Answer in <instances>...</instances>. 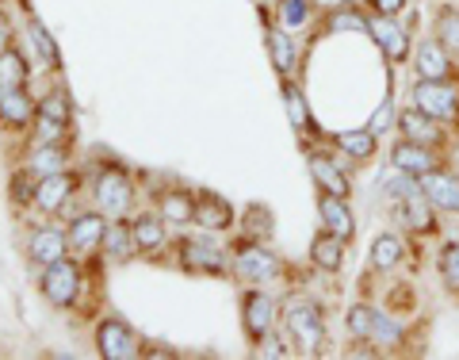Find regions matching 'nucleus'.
Here are the masks:
<instances>
[{"mask_svg":"<svg viewBox=\"0 0 459 360\" xmlns=\"http://www.w3.org/2000/svg\"><path fill=\"white\" fill-rule=\"evenodd\" d=\"M413 108H421L425 115H433V119H455L459 96L452 84H444V81H421L418 89H413Z\"/></svg>","mask_w":459,"mask_h":360,"instance_id":"f257e3e1","label":"nucleus"},{"mask_svg":"<svg viewBox=\"0 0 459 360\" xmlns=\"http://www.w3.org/2000/svg\"><path fill=\"white\" fill-rule=\"evenodd\" d=\"M287 326H291V338L303 345L307 353H318L322 349V314L314 311L310 303H299V307H291L287 311Z\"/></svg>","mask_w":459,"mask_h":360,"instance_id":"f03ea898","label":"nucleus"},{"mask_svg":"<svg viewBox=\"0 0 459 360\" xmlns=\"http://www.w3.org/2000/svg\"><path fill=\"white\" fill-rule=\"evenodd\" d=\"M96 199L108 215H123L126 207H131V180H126L119 169H108L96 184Z\"/></svg>","mask_w":459,"mask_h":360,"instance_id":"7ed1b4c3","label":"nucleus"},{"mask_svg":"<svg viewBox=\"0 0 459 360\" xmlns=\"http://www.w3.org/2000/svg\"><path fill=\"white\" fill-rule=\"evenodd\" d=\"M96 341H100V353H104L108 360H134L138 356V341L123 322H104Z\"/></svg>","mask_w":459,"mask_h":360,"instance_id":"20e7f679","label":"nucleus"},{"mask_svg":"<svg viewBox=\"0 0 459 360\" xmlns=\"http://www.w3.org/2000/svg\"><path fill=\"white\" fill-rule=\"evenodd\" d=\"M77 265H69V261H54L50 272H47V295H50V303L54 307H69L77 299Z\"/></svg>","mask_w":459,"mask_h":360,"instance_id":"39448f33","label":"nucleus"},{"mask_svg":"<svg viewBox=\"0 0 459 360\" xmlns=\"http://www.w3.org/2000/svg\"><path fill=\"white\" fill-rule=\"evenodd\" d=\"M421 192H425V199L433 207H440V211H459V180L455 177H448V172H425L421 177Z\"/></svg>","mask_w":459,"mask_h":360,"instance_id":"423d86ee","label":"nucleus"},{"mask_svg":"<svg viewBox=\"0 0 459 360\" xmlns=\"http://www.w3.org/2000/svg\"><path fill=\"white\" fill-rule=\"evenodd\" d=\"M391 162L398 165V172H410V177H425V172H433L437 169V157L429 154L421 142H398L394 154H391Z\"/></svg>","mask_w":459,"mask_h":360,"instance_id":"0eeeda50","label":"nucleus"},{"mask_svg":"<svg viewBox=\"0 0 459 360\" xmlns=\"http://www.w3.org/2000/svg\"><path fill=\"white\" fill-rule=\"evenodd\" d=\"M368 31L376 35V42L386 50V57H391V62H402V57L410 54V35L402 31V27H394V23H391V16L371 20V23H368Z\"/></svg>","mask_w":459,"mask_h":360,"instance_id":"6e6552de","label":"nucleus"},{"mask_svg":"<svg viewBox=\"0 0 459 360\" xmlns=\"http://www.w3.org/2000/svg\"><path fill=\"white\" fill-rule=\"evenodd\" d=\"M402 135H406L410 142H421V146H429V142H440V127L433 115H425L421 108H410V111H402Z\"/></svg>","mask_w":459,"mask_h":360,"instance_id":"1a4fd4ad","label":"nucleus"},{"mask_svg":"<svg viewBox=\"0 0 459 360\" xmlns=\"http://www.w3.org/2000/svg\"><path fill=\"white\" fill-rule=\"evenodd\" d=\"M272 314H276V307H272L268 295L253 292V295L246 299V329H249L253 341H261L264 334H272Z\"/></svg>","mask_w":459,"mask_h":360,"instance_id":"9d476101","label":"nucleus"},{"mask_svg":"<svg viewBox=\"0 0 459 360\" xmlns=\"http://www.w3.org/2000/svg\"><path fill=\"white\" fill-rule=\"evenodd\" d=\"M418 74L421 81H444L452 74V62H448V50L440 42H421L418 50Z\"/></svg>","mask_w":459,"mask_h":360,"instance_id":"9b49d317","label":"nucleus"},{"mask_svg":"<svg viewBox=\"0 0 459 360\" xmlns=\"http://www.w3.org/2000/svg\"><path fill=\"white\" fill-rule=\"evenodd\" d=\"M238 272L246 280H268V277H276V257L261 246H249L238 253Z\"/></svg>","mask_w":459,"mask_h":360,"instance_id":"f8f14e48","label":"nucleus"},{"mask_svg":"<svg viewBox=\"0 0 459 360\" xmlns=\"http://www.w3.org/2000/svg\"><path fill=\"white\" fill-rule=\"evenodd\" d=\"M74 192V177H65V172H54V177H47L35 189V204L42 207V211H57L65 204V196Z\"/></svg>","mask_w":459,"mask_h":360,"instance_id":"ddd939ff","label":"nucleus"},{"mask_svg":"<svg viewBox=\"0 0 459 360\" xmlns=\"http://www.w3.org/2000/svg\"><path fill=\"white\" fill-rule=\"evenodd\" d=\"M31 100H27L23 89H0V119H4L8 127H23L27 119H31Z\"/></svg>","mask_w":459,"mask_h":360,"instance_id":"4468645a","label":"nucleus"},{"mask_svg":"<svg viewBox=\"0 0 459 360\" xmlns=\"http://www.w3.org/2000/svg\"><path fill=\"white\" fill-rule=\"evenodd\" d=\"M322 223L329 226V234H337L341 241L352 238V215H349V207H344L341 196L325 192V199H322Z\"/></svg>","mask_w":459,"mask_h":360,"instance_id":"2eb2a0df","label":"nucleus"},{"mask_svg":"<svg viewBox=\"0 0 459 360\" xmlns=\"http://www.w3.org/2000/svg\"><path fill=\"white\" fill-rule=\"evenodd\" d=\"M104 219H100V215H81V219L74 223V230H69V246H74V250H92L96 246V241L100 238H104Z\"/></svg>","mask_w":459,"mask_h":360,"instance_id":"dca6fc26","label":"nucleus"},{"mask_svg":"<svg viewBox=\"0 0 459 360\" xmlns=\"http://www.w3.org/2000/svg\"><path fill=\"white\" fill-rule=\"evenodd\" d=\"M310 172H314V180H318L329 196H341V199L349 196V180L341 177V169L329 162V157H310Z\"/></svg>","mask_w":459,"mask_h":360,"instance_id":"f3484780","label":"nucleus"},{"mask_svg":"<svg viewBox=\"0 0 459 360\" xmlns=\"http://www.w3.org/2000/svg\"><path fill=\"white\" fill-rule=\"evenodd\" d=\"M184 265L188 268H204V272H219L222 268V253L211 241H184Z\"/></svg>","mask_w":459,"mask_h":360,"instance_id":"a211bd4d","label":"nucleus"},{"mask_svg":"<svg viewBox=\"0 0 459 360\" xmlns=\"http://www.w3.org/2000/svg\"><path fill=\"white\" fill-rule=\"evenodd\" d=\"M195 219H199V226L226 230L234 215H230V204H222L219 196H199V204H195Z\"/></svg>","mask_w":459,"mask_h":360,"instance_id":"6ab92c4d","label":"nucleus"},{"mask_svg":"<svg viewBox=\"0 0 459 360\" xmlns=\"http://www.w3.org/2000/svg\"><path fill=\"white\" fill-rule=\"evenodd\" d=\"M62 253H65V238L57 234V230H39V234L31 238V257L39 265L62 261Z\"/></svg>","mask_w":459,"mask_h":360,"instance_id":"aec40b11","label":"nucleus"},{"mask_svg":"<svg viewBox=\"0 0 459 360\" xmlns=\"http://www.w3.org/2000/svg\"><path fill=\"white\" fill-rule=\"evenodd\" d=\"M23 57L16 50H0V89H23Z\"/></svg>","mask_w":459,"mask_h":360,"instance_id":"412c9836","label":"nucleus"},{"mask_svg":"<svg viewBox=\"0 0 459 360\" xmlns=\"http://www.w3.org/2000/svg\"><path fill=\"white\" fill-rule=\"evenodd\" d=\"M398 215H402V219H406L413 230H433V211H429V199H425V192L410 196V199H406V207H402Z\"/></svg>","mask_w":459,"mask_h":360,"instance_id":"4be33fe9","label":"nucleus"},{"mask_svg":"<svg viewBox=\"0 0 459 360\" xmlns=\"http://www.w3.org/2000/svg\"><path fill=\"white\" fill-rule=\"evenodd\" d=\"M337 146L349 154V157H356V162H364V157H371L376 154V135L371 131H352V135H337Z\"/></svg>","mask_w":459,"mask_h":360,"instance_id":"5701e85b","label":"nucleus"},{"mask_svg":"<svg viewBox=\"0 0 459 360\" xmlns=\"http://www.w3.org/2000/svg\"><path fill=\"white\" fill-rule=\"evenodd\" d=\"M131 238H134V246H142V250H157L165 241V230H161V223H157V219L142 215V219L131 226Z\"/></svg>","mask_w":459,"mask_h":360,"instance_id":"b1692460","label":"nucleus"},{"mask_svg":"<svg viewBox=\"0 0 459 360\" xmlns=\"http://www.w3.org/2000/svg\"><path fill=\"white\" fill-rule=\"evenodd\" d=\"M314 261H318L325 272H337L341 268V238L337 234H322L318 241H314Z\"/></svg>","mask_w":459,"mask_h":360,"instance_id":"393cba45","label":"nucleus"},{"mask_svg":"<svg viewBox=\"0 0 459 360\" xmlns=\"http://www.w3.org/2000/svg\"><path fill=\"white\" fill-rule=\"evenodd\" d=\"M268 50H272V62H276L280 74H291V69H295V47H291V39H287L283 31H268Z\"/></svg>","mask_w":459,"mask_h":360,"instance_id":"a878e982","label":"nucleus"},{"mask_svg":"<svg viewBox=\"0 0 459 360\" xmlns=\"http://www.w3.org/2000/svg\"><path fill=\"white\" fill-rule=\"evenodd\" d=\"M371 261H376V268H394L402 261V241L394 234L376 238V246H371Z\"/></svg>","mask_w":459,"mask_h":360,"instance_id":"bb28decb","label":"nucleus"},{"mask_svg":"<svg viewBox=\"0 0 459 360\" xmlns=\"http://www.w3.org/2000/svg\"><path fill=\"white\" fill-rule=\"evenodd\" d=\"M310 20V4L307 0H280V27L283 31H299Z\"/></svg>","mask_w":459,"mask_h":360,"instance_id":"cd10ccee","label":"nucleus"},{"mask_svg":"<svg viewBox=\"0 0 459 360\" xmlns=\"http://www.w3.org/2000/svg\"><path fill=\"white\" fill-rule=\"evenodd\" d=\"M62 162H65V154L57 150V146H42V150L31 157V169L39 172V177H54V172L62 169Z\"/></svg>","mask_w":459,"mask_h":360,"instance_id":"c85d7f7f","label":"nucleus"},{"mask_svg":"<svg viewBox=\"0 0 459 360\" xmlns=\"http://www.w3.org/2000/svg\"><path fill=\"white\" fill-rule=\"evenodd\" d=\"M437 31H440L444 50H455V54H459V12H440Z\"/></svg>","mask_w":459,"mask_h":360,"instance_id":"c756f323","label":"nucleus"},{"mask_svg":"<svg viewBox=\"0 0 459 360\" xmlns=\"http://www.w3.org/2000/svg\"><path fill=\"white\" fill-rule=\"evenodd\" d=\"M165 219L169 223H188L195 219V204H188V196H165Z\"/></svg>","mask_w":459,"mask_h":360,"instance_id":"7c9ffc66","label":"nucleus"},{"mask_svg":"<svg viewBox=\"0 0 459 360\" xmlns=\"http://www.w3.org/2000/svg\"><path fill=\"white\" fill-rule=\"evenodd\" d=\"M283 100H287V115H291V123H295V127H310L307 104H303V96H299L295 84H283Z\"/></svg>","mask_w":459,"mask_h":360,"instance_id":"2f4dec72","label":"nucleus"},{"mask_svg":"<svg viewBox=\"0 0 459 360\" xmlns=\"http://www.w3.org/2000/svg\"><path fill=\"white\" fill-rule=\"evenodd\" d=\"M371 326H376V311L371 307H352L349 311V329L356 338H371Z\"/></svg>","mask_w":459,"mask_h":360,"instance_id":"473e14b6","label":"nucleus"},{"mask_svg":"<svg viewBox=\"0 0 459 360\" xmlns=\"http://www.w3.org/2000/svg\"><path fill=\"white\" fill-rule=\"evenodd\" d=\"M383 192H386V196H394V199H410V196H418V192H421V184H413V180H410V172H406V177L383 180Z\"/></svg>","mask_w":459,"mask_h":360,"instance_id":"72a5a7b5","label":"nucleus"},{"mask_svg":"<svg viewBox=\"0 0 459 360\" xmlns=\"http://www.w3.org/2000/svg\"><path fill=\"white\" fill-rule=\"evenodd\" d=\"M371 338H376L379 345H398V341H402V326H394L391 319H383V314H376V326H371Z\"/></svg>","mask_w":459,"mask_h":360,"instance_id":"f704fd0d","label":"nucleus"},{"mask_svg":"<svg viewBox=\"0 0 459 360\" xmlns=\"http://www.w3.org/2000/svg\"><path fill=\"white\" fill-rule=\"evenodd\" d=\"M360 27H368V23L356 16L352 8H341V12H333V16H329V31H360Z\"/></svg>","mask_w":459,"mask_h":360,"instance_id":"c9c22d12","label":"nucleus"},{"mask_svg":"<svg viewBox=\"0 0 459 360\" xmlns=\"http://www.w3.org/2000/svg\"><path fill=\"white\" fill-rule=\"evenodd\" d=\"M62 131H65V123L50 119V115H39V142L42 146H54V142L62 138Z\"/></svg>","mask_w":459,"mask_h":360,"instance_id":"e433bc0d","label":"nucleus"},{"mask_svg":"<svg viewBox=\"0 0 459 360\" xmlns=\"http://www.w3.org/2000/svg\"><path fill=\"white\" fill-rule=\"evenodd\" d=\"M440 272H444V280H448L452 287H459V246L440 253Z\"/></svg>","mask_w":459,"mask_h":360,"instance_id":"4c0bfd02","label":"nucleus"},{"mask_svg":"<svg viewBox=\"0 0 459 360\" xmlns=\"http://www.w3.org/2000/svg\"><path fill=\"white\" fill-rule=\"evenodd\" d=\"M104 238H108V250H111L115 257H126V250H131V241H134V238H126L123 226H108Z\"/></svg>","mask_w":459,"mask_h":360,"instance_id":"58836bf2","label":"nucleus"},{"mask_svg":"<svg viewBox=\"0 0 459 360\" xmlns=\"http://www.w3.org/2000/svg\"><path fill=\"white\" fill-rule=\"evenodd\" d=\"M39 115H50V119H57V123H69V108H65V96H50V100H42Z\"/></svg>","mask_w":459,"mask_h":360,"instance_id":"ea45409f","label":"nucleus"},{"mask_svg":"<svg viewBox=\"0 0 459 360\" xmlns=\"http://www.w3.org/2000/svg\"><path fill=\"white\" fill-rule=\"evenodd\" d=\"M31 35H35V47H39V54H42V57H50V62H54V57H57V50H54V39H50L47 31H42V23H39V20H31Z\"/></svg>","mask_w":459,"mask_h":360,"instance_id":"a19ab883","label":"nucleus"},{"mask_svg":"<svg viewBox=\"0 0 459 360\" xmlns=\"http://www.w3.org/2000/svg\"><path fill=\"white\" fill-rule=\"evenodd\" d=\"M261 356H291V349L280 341V338H268L264 334V345H261Z\"/></svg>","mask_w":459,"mask_h":360,"instance_id":"79ce46f5","label":"nucleus"},{"mask_svg":"<svg viewBox=\"0 0 459 360\" xmlns=\"http://www.w3.org/2000/svg\"><path fill=\"white\" fill-rule=\"evenodd\" d=\"M371 4H376L379 16H394V12L406 8V0H371Z\"/></svg>","mask_w":459,"mask_h":360,"instance_id":"37998d69","label":"nucleus"},{"mask_svg":"<svg viewBox=\"0 0 459 360\" xmlns=\"http://www.w3.org/2000/svg\"><path fill=\"white\" fill-rule=\"evenodd\" d=\"M386 123H391V108H386V104H383V108L376 111V119H371V135H376V131H383V127H386Z\"/></svg>","mask_w":459,"mask_h":360,"instance_id":"c03bdc74","label":"nucleus"},{"mask_svg":"<svg viewBox=\"0 0 459 360\" xmlns=\"http://www.w3.org/2000/svg\"><path fill=\"white\" fill-rule=\"evenodd\" d=\"M12 192H16V199H27V192H31V184H27V180L20 177V180H12Z\"/></svg>","mask_w":459,"mask_h":360,"instance_id":"a18cd8bd","label":"nucleus"},{"mask_svg":"<svg viewBox=\"0 0 459 360\" xmlns=\"http://www.w3.org/2000/svg\"><path fill=\"white\" fill-rule=\"evenodd\" d=\"M0 47H4V31H0Z\"/></svg>","mask_w":459,"mask_h":360,"instance_id":"49530a36","label":"nucleus"}]
</instances>
